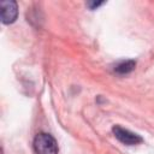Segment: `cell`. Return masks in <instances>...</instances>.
I'll return each instance as SVG.
<instances>
[{"mask_svg":"<svg viewBox=\"0 0 154 154\" xmlns=\"http://www.w3.org/2000/svg\"><path fill=\"white\" fill-rule=\"evenodd\" d=\"M91 8H95V7H97V6H100V5H102V2H89L88 4Z\"/></svg>","mask_w":154,"mask_h":154,"instance_id":"cell-5","label":"cell"},{"mask_svg":"<svg viewBox=\"0 0 154 154\" xmlns=\"http://www.w3.org/2000/svg\"><path fill=\"white\" fill-rule=\"evenodd\" d=\"M113 134H114V136L118 141H120L122 143L128 144V146H134V144H138V143L142 142L141 136H138L137 134L131 132L130 130L124 129L119 125H116L113 128Z\"/></svg>","mask_w":154,"mask_h":154,"instance_id":"cell-2","label":"cell"},{"mask_svg":"<svg viewBox=\"0 0 154 154\" xmlns=\"http://www.w3.org/2000/svg\"><path fill=\"white\" fill-rule=\"evenodd\" d=\"M1 8V20L5 24H11L16 20L18 16V7L16 1H1L0 4Z\"/></svg>","mask_w":154,"mask_h":154,"instance_id":"cell-3","label":"cell"},{"mask_svg":"<svg viewBox=\"0 0 154 154\" xmlns=\"http://www.w3.org/2000/svg\"><path fill=\"white\" fill-rule=\"evenodd\" d=\"M35 154H58V143L55 138L46 132L37 134L34 138Z\"/></svg>","mask_w":154,"mask_h":154,"instance_id":"cell-1","label":"cell"},{"mask_svg":"<svg viewBox=\"0 0 154 154\" xmlns=\"http://www.w3.org/2000/svg\"><path fill=\"white\" fill-rule=\"evenodd\" d=\"M135 65H136V63H135V61H132V60L122 61V63H119L118 65H116L114 71H116V72H118V73H120V75L129 73V72H131V71L134 70Z\"/></svg>","mask_w":154,"mask_h":154,"instance_id":"cell-4","label":"cell"}]
</instances>
